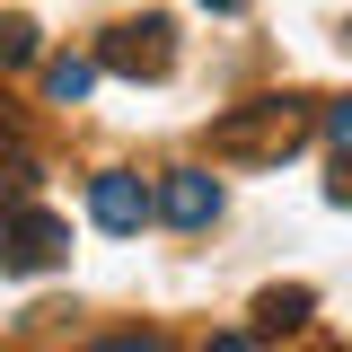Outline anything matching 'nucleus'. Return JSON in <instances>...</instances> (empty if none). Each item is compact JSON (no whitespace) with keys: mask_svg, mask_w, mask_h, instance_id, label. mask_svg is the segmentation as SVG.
I'll list each match as a JSON object with an SVG mask.
<instances>
[{"mask_svg":"<svg viewBox=\"0 0 352 352\" xmlns=\"http://www.w3.org/2000/svg\"><path fill=\"white\" fill-rule=\"evenodd\" d=\"M203 352H247V335H212V344H203Z\"/></svg>","mask_w":352,"mask_h":352,"instance_id":"9b49d317","label":"nucleus"},{"mask_svg":"<svg viewBox=\"0 0 352 352\" xmlns=\"http://www.w3.org/2000/svg\"><path fill=\"white\" fill-rule=\"evenodd\" d=\"M27 159V124H18V106L0 97V168H18Z\"/></svg>","mask_w":352,"mask_h":352,"instance_id":"1a4fd4ad","label":"nucleus"},{"mask_svg":"<svg viewBox=\"0 0 352 352\" xmlns=\"http://www.w3.org/2000/svg\"><path fill=\"white\" fill-rule=\"evenodd\" d=\"M97 352H159V344H150V335H106Z\"/></svg>","mask_w":352,"mask_h":352,"instance_id":"9d476101","label":"nucleus"},{"mask_svg":"<svg viewBox=\"0 0 352 352\" xmlns=\"http://www.w3.org/2000/svg\"><path fill=\"white\" fill-rule=\"evenodd\" d=\"M97 71H115V80H168L176 71V27L168 18H124L97 44Z\"/></svg>","mask_w":352,"mask_h":352,"instance_id":"7ed1b4c3","label":"nucleus"},{"mask_svg":"<svg viewBox=\"0 0 352 352\" xmlns=\"http://www.w3.org/2000/svg\"><path fill=\"white\" fill-rule=\"evenodd\" d=\"M317 141V106L308 97H247V106H229L212 124V159L220 168H273V159H291Z\"/></svg>","mask_w":352,"mask_h":352,"instance_id":"f257e3e1","label":"nucleus"},{"mask_svg":"<svg viewBox=\"0 0 352 352\" xmlns=\"http://www.w3.org/2000/svg\"><path fill=\"white\" fill-rule=\"evenodd\" d=\"M150 212L168 220V229H212L220 220V176L212 168H168L159 194H150Z\"/></svg>","mask_w":352,"mask_h":352,"instance_id":"20e7f679","label":"nucleus"},{"mask_svg":"<svg viewBox=\"0 0 352 352\" xmlns=\"http://www.w3.org/2000/svg\"><path fill=\"white\" fill-rule=\"evenodd\" d=\"M317 352H335V344H317Z\"/></svg>","mask_w":352,"mask_h":352,"instance_id":"ddd939ff","label":"nucleus"},{"mask_svg":"<svg viewBox=\"0 0 352 352\" xmlns=\"http://www.w3.org/2000/svg\"><path fill=\"white\" fill-rule=\"evenodd\" d=\"M44 88H53L62 106H80L88 88H97V62H80V53H62V62H44Z\"/></svg>","mask_w":352,"mask_h":352,"instance_id":"0eeeda50","label":"nucleus"},{"mask_svg":"<svg viewBox=\"0 0 352 352\" xmlns=\"http://www.w3.org/2000/svg\"><path fill=\"white\" fill-rule=\"evenodd\" d=\"M88 220L106 229V238H132L141 220H150V185L124 168H106V176H88Z\"/></svg>","mask_w":352,"mask_h":352,"instance_id":"39448f33","label":"nucleus"},{"mask_svg":"<svg viewBox=\"0 0 352 352\" xmlns=\"http://www.w3.org/2000/svg\"><path fill=\"white\" fill-rule=\"evenodd\" d=\"M18 62H36V27L27 18H0V71H18Z\"/></svg>","mask_w":352,"mask_h":352,"instance_id":"6e6552de","label":"nucleus"},{"mask_svg":"<svg viewBox=\"0 0 352 352\" xmlns=\"http://www.w3.org/2000/svg\"><path fill=\"white\" fill-rule=\"evenodd\" d=\"M203 9H220V18H229V9H247V0H203Z\"/></svg>","mask_w":352,"mask_h":352,"instance_id":"f8f14e48","label":"nucleus"},{"mask_svg":"<svg viewBox=\"0 0 352 352\" xmlns=\"http://www.w3.org/2000/svg\"><path fill=\"white\" fill-rule=\"evenodd\" d=\"M71 256V229L62 212H44V203H0V273H53V264Z\"/></svg>","mask_w":352,"mask_h":352,"instance_id":"f03ea898","label":"nucleus"},{"mask_svg":"<svg viewBox=\"0 0 352 352\" xmlns=\"http://www.w3.org/2000/svg\"><path fill=\"white\" fill-rule=\"evenodd\" d=\"M308 308H317V291H308V282H291V291H264V300H256V335H264V344L300 335V326H308Z\"/></svg>","mask_w":352,"mask_h":352,"instance_id":"423d86ee","label":"nucleus"}]
</instances>
